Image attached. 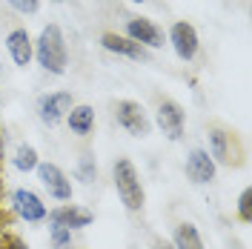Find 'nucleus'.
<instances>
[{
	"label": "nucleus",
	"mask_w": 252,
	"mask_h": 249,
	"mask_svg": "<svg viewBox=\"0 0 252 249\" xmlns=\"http://www.w3.org/2000/svg\"><path fill=\"white\" fill-rule=\"evenodd\" d=\"M129 3H146V0H129Z\"/></svg>",
	"instance_id": "393cba45"
},
{
	"label": "nucleus",
	"mask_w": 252,
	"mask_h": 249,
	"mask_svg": "<svg viewBox=\"0 0 252 249\" xmlns=\"http://www.w3.org/2000/svg\"><path fill=\"white\" fill-rule=\"evenodd\" d=\"M75 178H78L80 184H94L97 181V160H94L92 152H83L78 160V166H75Z\"/></svg>",
	"instance_id": "a211bd4d"
},
{
	"label": "nucleus",
	"mask_w": 252,
	"mask_h": 249,
	"mask_svg": "<svg viewBox=\"0 0 252 249\" xmlns=\"http://www.w3.org/2000/svg\"><path fill=\"white\" fill-rule=\"evenodd\" d=\"M155 126L163 132V138L169 140H181L184 138V129H187V112L178 100H160L155 112Z\"/></svg>",
	"instance_id": "6e6552de"
},
{
	"label": "nucleus",
	"mask_w": 252,
	"mask_h": 249,
	"mask_svg": "<svg viewBox=\"0 0 252 249\" xmlns=\"http://www.w3.org/2000/svg\"><path fill=\"white\" fill-rule=\"evenodd\" d=\"M9 249H29V247H26L20 238H9Z\"/></svg>",
	"instance_id": "5701e85b"
},
{
	"label": "nucleus",
	"mask_w": 252,
	"mask_h": 249,
	"mask_svg": "<svg viewBox=\"0 0 252 249\" xmlns=\"http://www.w3.org/2000/svg\"><path fill=\"white\" fill-rule=\"evenodd\" d=\"M75 106V97H72V92H46L37 97V118H40V124L46 126H58L66 121V115H69V109Z\"/></svg>",
	"instance_id": "0eeeda50"
},
{
	"label": "nucleus",
	"mask_w": 252,
	"mask_h": 249,
	"mask_svg": "<svg viewBox=\"0 0 252 249\" xmlns=\"http://www.w3.org/2000/svg\"><path fill=\"white\" fill-rule=\"evenodd\" d=\"M238 218H241V223H250V218H252V192L250 189H244L238 195Z\"/></svg>",
	"instance_id": "aec40b11"
},
{
	"label": "nucleus",
	"mask_w": 252,
	"mask_h": 249,
	"mask_svg": "<svg viewBox=\"0 0 252 249\" xmlns=\"http://www.w3.org/2000/svg\"><path fill=\"white\" fill-rule=\"evenodd\" d=\"M37 163H40V155H37V149H34L32 143H20V146L15 149L12 166H15L17 172H34Z\"/></svg>",
	"instance_id": "f3484780"
},
{
	"label": "nucleus",
	"mask_w": 252,
	"mask_h": 249,
	"mask_svg": "<svg viewBox=\"0 0 252 249\" xmlns=\"http://www.w3.org/2000/svg\"><path fill=\"white\" fill-rule=\"evenodd\" d=\"M115 121L118 126L129 132L132 138H146L149 132H152V121H149V115L143 109L138 100H118V106H115Z\"/></svg>",
	"instance_id": "39448f33"
},
{
	"label": "nucleus",
	"mask_w": 252,
	"mask_h": 249,
	"mask_svg": "<svg viewBox=\"0 0 252 249\" xmlns=\"http://www.w3.org/2000/svg\"><path fill=\"white\" fill-rule=\"evenodd\" d=\"M46 220L55 223V226H66V229L78 232V229L92 226L94 215L86 209V206H78V203H61V206H55V209L46 212Z\"/></svg>",
	"instance_id": "1a4fd4ad"
},
{
	"label": "nucleus",
	"mask_w": 252,
	"mask_h": 249,
	"mask_svg": "<svg viewBox=\"0 0 252 249\" xmlns=\"http://www.w3.org/2000/svg\"><path fill=\"white\" fill-rule=\"evenodd\" d=\"M124 37L141 43L143 49H160L163 46V29L149 17H129L124 26Z\"/></svg>",
	"instance_id": "9b49d317"
},
{
	"label": "nucleus",
	"mask_w": 252,
	"mask_h": 249,
	"mask_svg": "<svg viewBox=\"0 0 252 249\" xmlns=\"http://www.w3.org/2000/svg\"><path fill=\"white\" fill-rule=\"evenodd\" d=\"M66 126H69L72 135L89 138L94 132V109L89 103H75V106L69 109V115H66Z\"/></svg>",
	"instance_id": "2eb2a0df"
},
{
	"label": "nucleus",
	"mask_w": 252,
	"mask_h": 249,
	"mask_svg": "<svg viewBox=\"0 0 252 249\" xmlns=\"http://www.w3.org/2000/svg\"><path fill=\"white\" fill-rule=\"evenodd\" d=\"M15 12H20V15H34L37 9H40V0H6Z\"/></svg>",
	"instance_id": "412c9836"
},
{
	"label": "nucleus",
	"mask_w": 252,
	"mask_h": 249,
	"mask_svg": "<svg viewBox=\"0 0 252 249\" xmlns=\"http://www.w3.org/2000/svg\"><path fill=\"white\" fill-rule=\"evenodd\" d=\"M49 244H52V249H72L75 247V232L66 226L49 223Z\"/></svg>",
	"instance_id": "6ab92c4d"
},
{
	"label": "nucleus",
	"mask_w": 252,
	"mask_h": 249,
	"mask_svg": "<svg viewBox=\"0 0 252 249\" xmlns=\"http://www.w3.org/2000/svg\"><path fill=\"white\" fill-rule=\"evenodd\" d=\"M184 169H187V178L195 184V187H209V184L215 181V175H218L215 160H212L209 152L201 149V146H195V149H189L187 152V163H184Z\"/></svg>",
	"instance_id": "9d476101"
},
{
	"label": "nucleus",
	"mask_w": 252,
	"mask_h": 249,
	"mask_svg": "<svg viewBox=\"0 0 252 249\" xmlns=\"http://www.w3.org/2000/svg\"><path fill=\"white\" fill-rule=\"evenodd\" d=\"M169 43H172L175 55H178L184 63L195 61L198 46H201L195 26H192V23H187V20H178V23H172V29H169Z\"/></svg>",
	"instance_id": "f8f14e48"
},
{
	"label": "nucleus",
	"mask_w": 252,
	"mask_h": 249,
	"mask_svg": "<svg viewBox=\"0 0 252 249\" xmlns=\"http://www.w3.org/2000/svg\"><path fill=\"white\" fill-rule=\"evenodd\" d=\"M3 43H6V52H9V58H12L15 66L26 69V66L34 61V43H32V37H29L26 29H12L6 34Z\"/></svg>",
	"instance_id": "ddd939ff"
},
{
	"label": "nucleus",
	"mask_w": 252,
	"mask_h": 249,
	"mask_svg": "<svg viewBox=\"0 0 252 249\" xmlns=\"http://www.w3.org/2000/svg\"><path fill=\"white\" fill-rule=\"evenodd\" d=\"M100 46L106 49V52H112V55H124L129 61H149V49H143L141 43L129 40L124 34H115V31H106L100 37Z\"/></svg>",
	"instance_id": "4468645a"
},
{
	"label": "nucleus",
	"mask_w": 252,
	"mask_h": 249,
	"mask_svg": "<svg viewBox=\"0 0 252 249\" xmlns=\"http://www.w3.org/2000/svg\"><path fill=\"white\" fill-rule=\"evenodd\" d=\"M34 61L49 75H66L69 49H66V37H63L58 23H49L40 29L37 40H34Z\"/></svg>",
	"instance_id": "f257e3e1"
},
{
	"label": "nucleus",
	"mask_w": 252,
	"mask_h": 249,
	"mask_svg": "<svg viewBox=\"0 0 252 249\" xmlns=\"http://www.w3.org/2000/svg\"><path fill=\"white\" fill-rule=\"evenodd\" d=\"M55 3H66V0H55Z\"/></svg>",
	"instance_id": "a878e982"
},
{
	"label": "nucleus",
	"mask_w": 252,
	"mask_h": 249,
	"mask_svg": "<svg viewBox=\"0 0 252 249\" xmlns=\"http://www.w3.org/2000/svg\"><path fill=\"white\" fill-rule=\"evenodd\" d=\"M169 244H172L175 249H206L204 238H201V232H198V226L189 223V220H181V223L175 226Z\"/></svg>",
	"instance_id": "dca6fc26"
},
{
	"label": "nucleus",
	"mask_w": 252,
	"mask_h": 249,
	"mask_svg": "<svg viewBox=\"0 0 252 249\" xmlns=\"http://www.w3.org/2000/svg\"><path fill=\"white\" fill-rule=\"evenodd\" d=\"M34 172H37V181L43 184V189L49 192L52 201H58V203H69L72 201V195H75L72 181H69V175H66L58 163H52V160H40Z\"/></svg>",
	"instance_id": "7ed1b4c3"
},
{
	"label": "nucleus",
	"mask_w": 252,
	"mask_h": 249,
	"mask_svg": "<svg viewBox=\"0 0 252 249\" xmlns=\"http://www.w3.org/2000/svg\"><path fill=\"white\" fill-rule=\"evenodd\" d=\"M3 152H6V135H3V129H0V157H3Z\"/></svg>",
	"instance_id": "b1692460"
},
{
	"label": "nucleus",
	"mask_w": 252,
	"mask_h": 249,
	"mask_svg": "<svg viewBox=\"0 0 252 249\" xmlns=\"http://www.w3.org/2000/svg\"><path fill=\"white\" fill-rule=\"evenodd\" d=\"M12 209H15V215L23 223H43L46 220V203H43V198L37 195V192H32V189L26 187H17L12 189Z\"/></svg>",
	"instance_id": "423d86ee"
},
{
	"label": "nucleus",
	"mask_w": 252,
	"mask_h": 249,
	"mask_svg": "<svg viewBox=\"0 0 252 249\" xmlns=\"http://www.w3.org/2000/svg\"><path fill=\"white\" fill-rule=\"evenodd\" d=\"M149 249H175L172 244H169V241H163V238H155V241H152V247Z\"/></svg>",
	"instance_id": "4be33fe9"
},
{
	"label": "nucleus",
	"mask_w": 252,
	"mask_h": 249,
	"mask_svg": "<svg viewBox=\"0 0 252 249\" xmlns=\"http://www.w3.org/2000/svg\"><path fill=\"white\" fill-rule=\"evenodd\" d=\"M112 184L115 192L129 212H141L143 203H146V192L141 184V172L135 169V163L129 157H115L112 163Z\"/></svg>",
	"instance_id": "f03ea898"
},
{
	"label": "nucleus",
	"mask_w": 252,
	"mask_h": 249,
	"mask_svg": "<svg viewBox=\"0 0 252 249\" xmlns=\"http://www.w3.org/2000/svg\"><path fill=\"white\" fill-rule=\"evenodd\" d=\"M209 157L215 160V166H235L241 163V146H238L235 135L223 126H212L209 129Z\"/></svg>",
	"instance_id": "20e7f679"
}]
</instances>
